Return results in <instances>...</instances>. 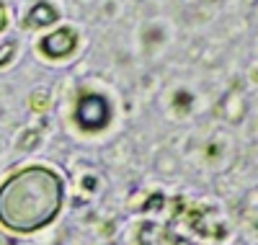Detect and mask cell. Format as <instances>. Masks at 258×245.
Listing matches in <instances>:
<instances>
[{"mask_svg": "<svg viewBox=\"0 0 258 245\" xmlns=\"http://www.w3.org/2000/svg\"><path fill=\"white\" fill-rule=\"evenodd\" d=\"M6 26V21H3V6H0V29Z\"/></svg>", "mask_w": 258, "mask_h": 245, "instance_id": "2", "label": "cell"}, {"mask_svg": "<svg viewBox=\"0 0 258 245\" xmlns=\"http://www.w3.org/2000/svg\"><path fill=\"white\" fill-rule=\"evenodd\" d=\"M62 178L44 165H29L0 186V225L29 235L52 225L62 209Z\"/></svg>", "mask_w": 258, "mask_h": 245, "instance_id": "1", "label": "cell"}]
</instances>
